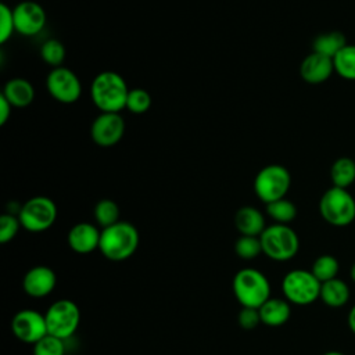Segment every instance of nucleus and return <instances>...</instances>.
<instances>
[{"label":"nucleus","instance_id":"obj_26","mask_svg":"<svg viewBox=\"0 0 355 355\" xmlns=\"http://www.w3.org/2000/svg\"><path fill=\"white\" fill-rule=\"evenodd\" d=\"M338 270H340V263H338L337 258L330 254H323V255L318 257L313 261L312 268H311V272L320 283H324L327 280L337 277Z\"/></svg>","mask_w":355,"mask_h":355},{"label":"nucleus","instance_id":"obj_37","mask_svg":"<svg viewBox=\"0 0 355 355\" xmlns=\"http://www.w3.org/2000/svg\"><path fill=\"white\" fill-rule=\"evenodd\" d=\"M349 275H351L352 282H355V262H354V265L351 266V272H349Z\"/></svg>","mask_w":355,"mask_h":355},{"label":"nucleus","instance_id":"obj_13","mask_svg":"<svg viewBox=\"0 0 355 355\" xmlns=\"http://www.w3.org/2000/svg\"><path fill=\"white\" fill-rule=\"evenodd\" d=\"M12 14L15 32H18L22 36H35L40 33L46 26V11L36 1L25 0L18 3L12 8Z\"/></svg>","mask_w":355,"mask_h":355},{"label":"nucleus","instance_id":"obj_5","mask_svg":"<svg viewBox=\"0 0 355 355\" xmlns=\"http://www.w3.org/2000/svg\"><path fill=\"white\" fill-rule=\"evenodd\" d=\"M319 212L331 226H348L355 219V198L347 189L331 186L320 197Z\"/></svg>","mask_w":355,"mask_h":355},{"label":"nucleus","instance_id":"obj_33","mask_svg":"<svg viewBox=\"0 0 355 355\" xmlns=\"http://www.w3.org/2000/svg\"><path fill=\"white\" fill-rule=\"evenodd\" d=\"M237 320H239L240 327H243L245 330L255 329L259 323H262L259 309L258 308H248V306H241V311L239 312Z\"/></svg>","mask_w":355,"mask_h":355},{"label":"nucleus","instance_id":"obj_28","mask_svg":"<svg viewBox=\"0 0 355 355\" xmlns=\"http://www.w3.org/2000/svg\"><path fill=\"white\" fill-rule=\"evenodd\" d=\"M234 251L241 259H254L262 252L261 239L258 236H240L234 244Z\"/></svg>","mask_w":355,"mask_h":355},{"label":"nucleus","instance_id":"obj_16","mask_svg":"<svg viewBox=\"0 0 355 355\" xmlns=\"http://www.w3.org/2000/svg\"><path fill=\"white\" fill-rule=\"evenodd\" d=\"M101 230L93 223L79 222L73 225L67 236L68 245L78 254H89L98 248Z\"/></svg>","mask_w":355,"mask_h":355},{"label":"nucleus","instance_id":"obj_31","mask_svg":"<svg viewBox=\"0 0 355 355\" xmlns=\"http://www.w3.org/2000/svg\"><path fill=\"white\" fill-rule=\"evenodd\" d=\"M21 227V222L18 215L14 214H3L0 216V243L6 244L8 241H11L18 230Z\"/></svg>","mask_w":355,"mask_h":355},{"label":"nucleus","instance_id":"obj_2","mask_svg":"<svg viewBox=\"0 0 355 355\" xmlns=\"http://www.w3.org/2000/svg\"><path fill=\"white\" fill-rule=\"evenodd\" d=\"M140 236L135 225L119 220L108 227L101 229L98 250L110 261H125L130 258L139 247Z\"/></svg>","mask_w":355,"mask_h":355},{"label":"nucleus","instance_id":"obj_18","mask_svg":"<svg viewBox=\"0 0 355 355\" xmlns=\"http://www.w3.org/2000/svg\"><path fill=\"white\" fill-rule=\"evenodd\" d=\"M14 108H25L35 98L33 85L24 78H12L7 80L1 93Z\"/></svg>","mask_w":355,"mask_h":355},{"label":"nucleus","instance_id":"obj_34","mask_svg":"<svg viewBox=\"0 0 355 355\" xmlns=\"http://www.w3.org/2000/svg\"><path fill=\"white\" fill-rule=\"evenodd\" d=\"M11 110H12V105L8 103V100L0 94V125H6V122L8 121L10 115H11Z\"/></svg>","mask_w":355,"mask_h":355},{"label":"nucleus","instance_id":"obj_29","mask_svg":"<svg viewBox=\"0 0 355 355\" xmlns=\"http://www.w3.org/2000/svg\"><path fill=\"white\" fill-rule=\"evenodd\" d=\"M65 340L46 334L33 344V355H65Z\"/></svg>","mask_w":355,"mask_h":355},{"label":"nucleus","instance_id":"obj_25","mask_svg":"<svg viewBox=\"0 0 355 355\" xmlns=\"http://www.w3.org/2000/svg\"><path fill=\"white\" fill-rule=\"evenodd\" d=\"M94 219L96 223L104 229L108 227L116 222H119V207L114 200L110 198H103L97 201L94 205Z\"/></svg>","mask_w":355,"mask_h":355},{"label":"nucleus","instance_id":"obj_35","mask_svg":"<svg viewBox=\"0 0 355 355\" xmlns=\"http://www.w3.org/2000/svg\"><path fill=\"white\" fill-rule=\"evenodd\" d=\"M347 322H348V327H349V330L355 334V305L349 309V312H348V318H347Z\"/></svg>","mask_w":355,"mask_h":355},{"label":"nucleus","instance_id":"obj_1","mask_svg":"<svg viewBox=\"0 0 355 355\" xmlns=\"http://www.w3.org/2000/svg\"><path fill=\"white\" fill-rule=\"evenodd\" d=\"M128 94L125 79L114 71L97 73L90 85L92 101L101 112H121L126 108Z\"/></svg>","mask_w":355,"mask_h":355},{"label":"nucleus","instance_id":"obj_8","mask_svg":"<svg viewBox=\"0 0 355 355\" xmlns=\"http://www.w3.org/2000/svg\"><path fill=\"white\" fill-rule=\"evenodd\" d=\"M320 286L322 283L313 273L305 269L290 270L282 280L284 298L295 305H309L315 302L320 295Z\"/></svg>","mask_w":355,"mask_h":355},{"label":"nucleus","instance_id":"obj_9","mask_svg":"<svg viewBox=\"0 0 355 355\" xmlns=\"http://www.w3.org/2000/svg\"><path fill=\"white\" fill-rule=\"evenodd\" d=\"M47 333L67 340L75 334L80 323L79 306L67 298L54 301L44 313Z\"/></svg>","mask_w":355,"mask_h":355},{"label":"nucleus","instance_id":"obj_11","mask_svg":"<svg viewBox=\"0 0 355 355\" xmlns=\"http://www.w3.org/2000/svg\"><path fill=\"white\" fill-rule=\"evenodd\" d=\"M11 330L14 336L26 344H35L47 333L46 318L36 309H21L11 320Z\"/></svg>","mask_w":355,"mask_h":355},{"label":"nucleus","instance_id":"obj_32","mask_svg":"<svg viewBox=\"0 0 355 355\" xmlns=\"http://www.w3.org/2000/svg\"><path fill=\"white\" fill-rule=\"evenodd\" d=\"M15 32V24H14V14L12 8H10L7 4H0V43H6L12 33Z\"/></svg>","mask_w":355,"mask_h":355},{"label":"nucleus","instance_id":"obj_21","mask_svg":"<svg viewBox=\"0 0 355 355\" xmlns=\"http://www.w3.org/2000/svg\"><path fill=\"white\" fill-rule=\"evenodd\" d=\"M345 44H347V40L343 32L330 31V32L318 35L312 42V49L315 53L333 58Z\"/></svg>","mask_w":355,"mask_h":355},{"label":"nucleus","instance_id":"obj_30","mask_svg":"<svg viewBox=\"0 0 355 355\" xmlns=\"http://www.w3.org/2000/svg\"><path fill=\"white\" fill-rule=\"evenodd\" d=\"M151 107V96L141 87L130 89L126 100V110L132 114H144Z\"/></svg>","mask_w":355,"mask_h":355},{"label":"nucleus","instance_id":"obj_14","mask_svg":"<svg viewBox=\"0 0 355 355\" xmlns=\"http://www.w3.org/2000/svg\"><path fill=\"white\" fill-rule=\"evenodd\" d=\"M57 284L55 272L46 265H36L31 268L22 277L24 291L33 298H43L49 295Z\"/></svg>","mask_w":355,"mask_h":355},{"label":"nucleus","instance_id":"obj_24","mask_svg":"<svg viewBox=\"0 0 355 355\" xmlns=\"http://www.w3.org/2000/svg\"><path fill=\"white\" fill-rule=\"evenodd\" d=\"M266 214L270 219L275 220V223L288 225L297 216V207L293 201L284 197L266 204Z\"/></svg>","mask_w":355,"mask_h":355},{"label":"nucleus","instance_id":"obj_22","mask_svg":"<svg viewBox=\"0 0 355 355\" xmlns=\"http://www.w3.org/2000/svg\"><path fill=\"white\" fill-rule=\"evenodd\" d=\"M330 179L333 186L347 189L355 182V159L349 157L337 158L330 168Z\"/></svg>","mask_w":355,"mask_h":355},{"label":"nucleus","instance_id":"obj_3","mask_svg":"<svg viewBox=\"0 0 355 355\" xmlns=\"http://www.w3.org/2000/svg\"><path fill=\"white\" fill-rule=\"evenodd\" d=\"M233 294L241 306L259 308L270 298V283L258 269H240L233 277Z\"/></svg>","mask_w":355,"mask_h":355},{"label":"nucleus","instance_id":"obj_10","mask_svg":"<svg viewBox=\"0 0 355 355\" xmlns=\"http://www.w3.org/2000/svg\"><path fill=\"white\" fill-rule=\"evenodd\" d=\"M49 94L62 104H72L82 96V83L78 75L65 67L53 68L46 79Z\"/></svg>","mask_w":355,"mask_h":355},{"label":"nucleus","instance_id":"obj_23","mask_svg":"<svg viewBox=\"0 0 355 355\" xmlns=\"http://www.w3.org/2000/svg\"><path fill=\"white\" fill-rule=\"evenodd\" d=\"M334 72L347 80H355V44H345L334 57Z\"/></svg>","mask_w":355,"mask_h":355},{"label":"nucleus","instance_id":"obj_6","mask_svg":"<svg viewBox=\"0 0 355 355\" xmlns=\"http://www.w3.org/2000/svg\"><path fill=\"white\" fill-rule=\"evenodd\" d=\"M290 186L291 175L286 166L279 164L263 166L254 179V191L265 204L284 198Z\"/></svg>","mask_w":355,"mask_h":355},{"label":"nucleus","instance_id":"obj_4","mask_svg":"<svg viewBox=\"0 0 355 355\" xmlns=\"http://www.w3.org/2000/svg\"><path fill=\"white\" fill-rule=\"evenodd\" d=\"M259 239L262 252L273 261H290L300 250V239L295 230L288 225L273 223L266 226Z\"/></svg>","mask_w":355,"mask_h":355},{"label":"nucleus","instance_id":"obj_17","mask_svg":"<svg viewBox=\"0 0 355 355\" xmlns=\"http://www.w3.org/2000/svg\"><path fill=\"white\" fill-rule=\"evenodd\" d=\"M234 226L240 236H261L265 230L263 214L251 205H244L237 209L234 215Z\"/></svg>","mask_w":355,"mask_h":355},{"label":"nucleus","instance_id":"obj_20","mask_svg":"<svg viewBox=\"0 0 355 355\" xmlns=\"http://www.w3.org/2000/svg\"><path fill=\"white\" fill-rule=\"evenodd\" d=\"M349 295L351 291L348 284L338 277L327 280L320 286L319 298L323 301V304H326L330 308L344 306L348 302Z\"/></svg>","mask_w":355,"mask_h":355},{"label":"nucleus","instance_id":"obj_7","mask_svg":"<svg viewBox=\"0 0 355 355\" xmlns=\"http://www.w3.org/2000/svg\"><path fill=\"white\" fill-rule=\"evenodd\" d=\"M57 205L46 196H35L19 207L18 218L21 226L31 233L50 229L57 219Z\"/></svg>","mask_w":355,"mask_h":355},{"label":"nucleus","instance_id":"obj_27","mask_svg":"<svg viewBox=\"0 0 355 355\" xmlns=\"http://www.w3.org/2000/svg\"><path fill=\"white\" fill-rule=\"evenodd\" d=\"M65 55H67L65 47H64V44L58 39H49L40 47V57H42V60L46 64L51 65L53 68L62 67Z\"/></svg>","mask_w":355,"mask_h":355},{"label":"nucleus","instance_id":"obj_12","mask_svg":"<svg viewBox=\"0 0 355 355\" xmlns=\"http://www.w3.org/2000/svg\"><path fill=\"white\" fill-rule=\"evenodd\" d=\"M125 135V119L119 112H100L92 126V140L100 147H111L122 140Z\"/></svg>","mask_w":355,"mask_h":355},{"label":"nucleus","instance_id":"obj_19","mask_svg":"<svg viewBox=\"0 0 355 355\" xmlns=\"http://www.w3.org/2000/svg\"><path fill=\"white\" fill-rule=\"evenodd\" d=\"M258 309L261 315V322L270 327H277L284 324L291 315L290 302L286 298L283 300V298L270 297Z\"/></svg>","mask_w":355,"mask_h":355},{"label":"nucleus","instance_id":"obj_36","mask_svg":"<svg viewBox=\"0 0 355 355\" xmlns=\"http://www.w3.org/2000/svg\"><path fill=\"white\" fill-rule=\"evenodd\" d=\"M323 355H345V354H343V352H340V351H327V352H324Z\"/></svg>","mask_w":355,"mask_h":355},{"label":"nucleus","instance_id":"obj_15","mask_svg":"<svg viewBox=\"0 0 355 355\" xmlns=\"http://www.w3.org/2000/svg\"><path fill=\"white\" fill-rule=\"evenodd\" d=\"M334 72L333 58L312 51L300 65V75L302 80L309 85H319L326 82Z\"/></svg>","mask_w":355,"mask_h":355}]
</instances>
